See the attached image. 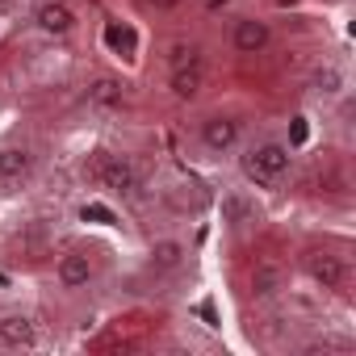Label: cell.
Segmentation results:
<instances>
[{
  "label": "cell",
  "instance_id": "obj_15",
  "mask_svg": "<svg viewBox=\"0 0 356 356\" xmlns=\"http://www.w3.org/2000/svg\"><path fill=\"white\" fill-rule=\"evenodd\" d=\"M88 101L92 105H126V84H118V80H97L92 88H88Z\"/></svg>",
  "mask_w": 356,
  "mask_h": 356
},
{
  "label": "cell",
  "instance_id": "obj_6",
  "mask_svg": "<svg viewBox=\"0 0 356 356\" xmlns=\"http://www.w3.org/2000/svg\"><path fill=\"white\" fill-rule=\"evenodd\" d=\"M42 172V147L26 134L0 138V193H22Z\"/></svg>",
  "mask_w": 356,
  "mask_h": 356
},
{
  "label": "cell",
  "instance_id": "obj_3",
  "mask_svg": "<svg viewBox=\"0 0 356 356\" xmlns=\"http://www.w3.org/2000/svg\"><path fill=\"white\" fill-rule=\"evenodd\" d=\"M51 285L59 298H92L105 285V256L92 243H67L55 256Z\"/></svg>",
  "mask_w": 356,
  "mask_h": 356
},
{
  "label": "cell",
  "instance_id": "obj_9",
  "mask_svg": "<svg viewBox=\"0 0 356 356\" xmlns=\"http://www.w3.org/2000/svg\"><path fill=\"white\" fill-rule=\"evenodd\" d=\"M30 30L47 42H72L80 34V9L72 0H34L30 5Z\"/></svg>",
  "mask_w": 356,
  "mask_h": 356
},
{
  "label": "cell",
  "instance_id": "obj_5",
  "mask_svg": "<svg viewBox=\"0 0 356 356\" xmlns=\"http://www.w3.org/2000/svg\"><path fill=\"white\" fill-rule=\"evenodd\" d=\"M298 268H302L323 293L348 298V289H352V256H348L343 243H310V248H302Z\"/></svg>",
  "mask_w": 356,
  "mask_h": 356
},
{
  "label": "cell",
  "instance_id": "obj_11",
  "mask_svg": "<svg viewBox=\"0 0 356 356\" xmlns=\"http://www.w3.org/2000/svg\"><path fill=\"white\" fill-rule=\"evenodd\" d=\"M0 348L5 352H34L42 348V327L30 310H0Z\"/></svg>",
  "mask_w": 356,
  "mask_h": 356
},
{
  "label": "cell",
  "instance_id": "obj_8",
  "mask_svg": "<svg viewBox=\"0 0 356 356\" xmlns=\"http://www.w3.org/2000/svg\"><path fill=\"white\" fill-rule=\"evenodd\" d=\"M189 260H193L189 239L176 235V231H168V235H155V239L147 243L143 268H147L151 281H172V277H181V273L189 268Z\"/></svg>",
  "mask_w": 356,
  "mask_h": 356
},
{
  "label": "cell",
  "instance_id": "obj_16",
  "mask_svg": "<svg viewBox=\"0 0 356 356\" xmlns=\"http://www.w3.org/2000/svg\"><path fill=\"white\" fill-rule=\"evenodd\" d=\"M138 5H143L147 13H155V17H168V13H181L185 0H138Z\"/></svg>",
  "mask_w": 356,
  "mask_h": 356
},
{
  "label": "cell",
  "instance_id": "obj_2",
  "mask_svg": "<svg viewBox=\"0 0 356 356\" xmlns=\"http://www.w3.org/2000/svg\"><path fill=\"white\" fill-rule=\"evenodd\" d=\"M248 134H252V118L239 105H210L189 126V143H193L197 159H210V163L235 159V151Z\"/></svg>",
  "mask_w": 356,
  "mask_h": 356
},
{
  "label": "cell",
  "instance_id": "obj_4",
  "mask_svg": "<svg viewBox=\"0 0 356 356\" xmlns=\"http://www.w3.org/2000/svg\"><path fill=\"white\" fill-rule=\"evenodd\" d=\"M84 172H88V181L113 202H138L147 193V172H143L138 155H130V151H92Z\"/></svg>",
  "mask_w": 356,
  "mask_h": 356
},
{
  "label": "cell",
  "instance_id": "obj_10",
  "mask_svg": "<svg viewBox=\"0 0 356 356\" xmlns=\"http://www.w3.org/2000/svg\"><path fill=\"white\" fill-rule=\"evenodd\" d=\"M210 84V59L185 63V67H163V92L172 105H197Z\"/></svg>",
  "mask_w": 356,
  "mask_h": 356
},
{
  "label": "cell",
  "instance_id": "obj_1",
  "mask_svg": "<svg viewBox=\"0 0 356 356\" xmlns=\"http://www.w3.org/2000/svg\"><path fill=\"white\" fill-rule=\"evenodd\" d=\"M235 168L243 176V185L256 189V193H277L293 168H298V151L285 134L277 130H260V134H248L235 151Z\"/></svg>",
  "mask_w": 356,
  "mask_h": 356
},
{
  "label": "cell",
  "instance_id": "obj_14",
  "mask_svg": "<svg viewBox=\"0 0 356 356\" xmlns=\"http://www.w3.org/2000/svg\"><path fill=\"white\" fill-rule=\"evenodd\" d=\"M202 59H210V51L193 34H181V38L163 42V67H185V63H202Z\"/></svg>",
  "mask_w": 356,
  "mask_h": 356
},
{
  "label": "cell",
  "instance_id": "obj_13",
  "mask_svg": "<svg viewBox=\"0 0 356 356\" xmlns=\"http://www.w3.org/2000/svg\"><path fill=\"white\" fill-rule=\"evenodd\" d=\"M248 289H252V298L256 302H273V298H281L285 293V264L281 260H256L252 264V277H248Z\"/></svg>",
  "mask_w": 356,
  "mask_h": 356
},
{
  "label": "cell",
  "instance_id": "obj_7",
  "mask_svg": "<svg viewBox=\"0 0 356 356\" xmlns=\"http://www.w3.org/2000/svg\"><path fill=\"white\" fill-rule=\"evenodd\" d=\"M277 47V22L268 13L243 9L227 22V51L235 59H264Z\"/></svg>",
  "mask_w": 356,
  "mask_h": 356
},
{
  "label": "cell",
  "instance_id": "obj_12",
  "mask_svg": "<svg viewBox=\"0 0 356 356\" xmlns=\"http://www.w3.org/2000/svg\"><path fill=\"white\" fill-rule=\"evenodd\" d=\"M302 88H306L310 101H318V105H335V101H343V92H348V72H343L335 59H323V63L310 67V76H306Z\"/></svg>",
  "mask_w": 356,
  "mask_h": 356
}]
</instances>
